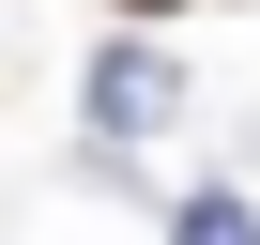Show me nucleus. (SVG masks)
Returning <instances> with one entry per match:
<instances>
[{"mask_svg": "<svg viewBox=\"0 0 260 245\" xmlns=\"http://www.w3.org/2000/svg\"><path fill=\"white\" fill-rule=\"evenodd\" d=\"M153 122H169V62L122 31V46L92 62V138H153Z\"/></svg>", "mask_w": 260, "mask_h": 245, "instance_id": "nucleus-1", "label": "nucleus"}, {"mask_svg": "<svg viewBox=\"0 0 260 245\" xmlns=\"http://www.w3.org/2000/svg\"><path fill=\"white\" fill-rule=\"evenodd\" d=\"M169 245H260V215H245V199H230V184H199V199H184V215H169Z\"/></svg>", "mask_w": 260, "mask_h": 245, "instance_id": "nucleus-2", "label": "nucleus"}, {"mask_svg": "<svg viewBox=\"0 0 260 245\" xmlns=\"http://www.w3.org/2000/svg\"><path fill=\"white\" fill-rule=\"evenodd\" d=\"M107 16H122V31H153V16H184V0H107Z\"/></svg>", "mask_w": 260, "mask_h": 245, "instance_id": "nucleus-3", "label": "nucleus"}]
</instances>
